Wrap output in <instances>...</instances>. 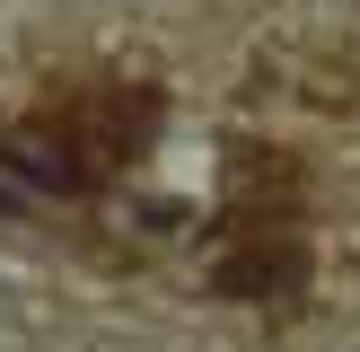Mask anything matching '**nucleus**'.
Masks as SVG:
<instances>
[{
	"instance_id": "obj_2",
	"label": "nucleus",
	"mask_w": 360,
	"mask_h": 352,
	"mask_svg": "<svg viewBox=\"0 0 360 352\" xmlns=\"http://www.w3.org/2000/svg\"><path fill=\"white\" fill-rule=\"evenodd\" d=\"M308 246L299 238H238L220 264H211V291L220 299H299L308 291Z\"/></svg>"
},
{
	"instance_id": "obj_1",
	"label": "nucleus",
	"mask_w": 360,
	"mask_h": 352,
	"mask_svg": "<svg viewBox=\"0 0 360 352\" xmlns=\"http://www.w3.org/2000/svg\"><path fill=\"white\" fill-rule=\"evenodd\" d=\"M150 132H158V97H150V88H97V97L62 106V115L9 123L0 150H9V168H27L44 194L88 203L115 168H132V158L150 150Z\"/></svg>"
}]
</instances>
